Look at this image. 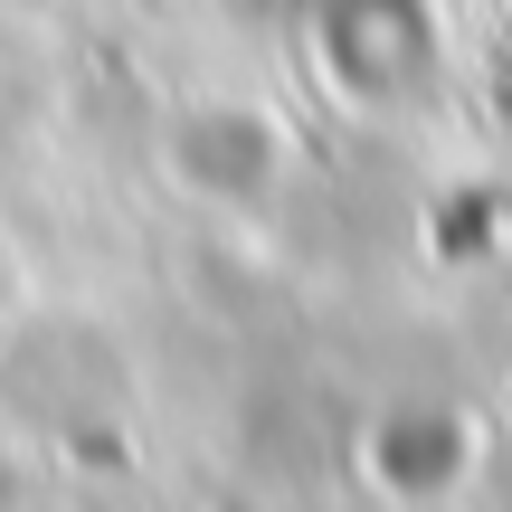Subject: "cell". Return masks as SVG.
<instances>
[{"label":"cell","instance_id":"obj_1","mask_svg":"<svg viewBox=\"0 0 512 512\" xmlns=\"http://www.w3.org/2000/svg\"><path fill=\"white\" fill-rule=\"evenodd\" d=\"M10 304H19V247L0 238V313H10Z\"/></svg>","mask_w":512,"mask_h":512}]
</instances>
